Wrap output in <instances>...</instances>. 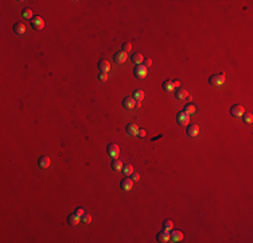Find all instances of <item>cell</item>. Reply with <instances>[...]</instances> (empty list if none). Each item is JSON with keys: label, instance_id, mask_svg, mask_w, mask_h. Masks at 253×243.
<instances>
[{"label": "cell", "instance_id": "cell-35", "mask_svg": "<svg viewBox=\"0 0 253 243\" xmlns=\"http://www.w3.org/2000/svg\"><path fill=\"white\" fill-rule=\"evenodd\" d=\"M174 83V88H178L179 87V81H172Z\"/></svg>", "mask_w": 253, "mask_h": 243}, {"label": "cell", "instance_id": "cell-17", "mask_svg": "<svg viewBox=\"0 0 253 243\" xmlns=\"http://www.w3.org/2000/svg\"><path fill=\"white\" fill-rule=\"evenodd\" d=\"M80 220H81V218L78 216L76 212L74 214H72V215H69V218H68V223L70 224V226H77L78 223H80Z\"/></svg>", "mask_w": 253, "mask_h": 243}, {"label": "cell", "instance_id": "cell-2", "mask_svg": "<svg viewBox=\"0 0 253 243\" xmlns=\"http://www.w3.org/2000/svg\"><path fill=\"white\" fill-rule=\"evenodd\" d=\"M108 154L112 157L113 159H116L117 157H118V154H120V149H118V146H117L116 143L108 145Z\"/></svg>", "mask_w": 253, "mask_h": 243}, {"label": "cell", "instance_id": "cell-14", "mask_svg": "<svg viewBox=\"0 0 253 243\" xmlns=\"http://www.w3.org/2000/svg\"><path fill=\"white\" fill-rule=\"evenodd\" d=\"M38 165H39V167H42V169H46V167H49V165H50V158H49L47 155L40 157V158L38 159Z\"/></svg>", "mask_w": 253, "mask_h": 243}, {"label": "cell", "instance_id": "cell-22", "mask_svg": "<svg viewBox=\"0 0 253 243\" xmlns=\"http://www.w3.org/2000/svg\"><path fill=\"white\" fill-rule=\"evenodd\" d=\"M163 89L164 91H167V92H171V91H174V83L172 81H170V80H166L164 83H163Z\"/></svg>", "mask_w": 253, "mask_h": 243}, {"label": "cell", "instance_id": "cell-32", "mask_svg": "<svg viewBox=\"0 0 253 243\" xmlns=\"http://www.w3.org/2000/svg\"><path fill=\"white\" fill-rule=\"evenodd\" d=\"M137 135H139L140 138H144L147 135V132H146V130H143V128H139V132H137Z\"/></svg>", "mask_w": 253, "mask_h": 243}, {"label": "cell", "instance_id": "cell-19", "mask_svg": "<svg viewBox=\"0 0 253 243\" xmlns=\"http://www.w3.org/2000/svg\"><path fill=\"white\" fill-rule=\"evenodd\" d=\"M143 61H144V57L140 53H135L132 55V62L135 63V65H141V62Z\"/></svg>", "mask_w": 253, "mask_h": 243}, {"label": "cell", "instance_id": "cell-34", "mask_svg": "<svg viewBox=\"0 0 253 243\" xmlns=\"http://www.w3.org/2000/svg\"><path fill=\"white\" fill-rule=\"evenodd\" d=\"M144 66H146V68H150V66H151V63H152V61H151V59L150 58H148V59H144Z\"/></svg>", "mask_w": 253, "mask_h": 243}, {"label": "cell", "instance_id": "cell-28", "mask_svg": "<svg viewBox=\"0 0 253 243\" xmlns=\"http://www.w3.org/2000/svg\"><path fill=\"white\" fill-rule=\"evenodd\" d=\"M163 228H164L166 231L172 230V222H171V220H164V223H163Z\"/></svg>", "mask_w": 253, "mask_h": 243}, {"label": "cell", "instance_id": "cell-1", "mask_svg": "<svg viewBox=\"0 0 253 243\" xmlns=\"http://www.w3.org/2000/svg\"><path fill=\"white\" fill-rule=\"evenodd\" d=\"M209 83H210V85H214V87H221V85L225 83V73L211 76L209 78Z\"/></svg>", "mask_w": 253, "mask_h": 243}, {"label": "cell", "instance_id": "cell-8", "mask_svg": "<svg viewBox=\"0 0 253 243\" xmlns=\"http://www.w3.org/2000/svg\"><path fill=\"white\" fill-rule=\"evenodd\" d=\"M98 69L101 70V73H108L110 70V63L106 59H100L98 61Z\"/></svg>", "mask_w": 253, "mask_h": 243}, {"label": "cell", "instance_id": "cell-7", "mask_svg": "<svg viewBox=\"0 0 253 243\" xmlns=\"http://www.w3.org/2000/svg\"><path fill=\"white\" fill-rule=\"evenodd\" d=\"M126 57H128V54L124 53V51H117V53H114L113 59L116 63H124L126 61Z\"/></svg>", "mask_w": 253, "mask_h": 243}, {"label": "cell", "instance_id": "cell-24", "mask_svg": "<svg viewBox=\"0 0 253 243\" xmlns=\"http://www.w3.org/2000/svg\"><path fill=\"white\" fill-rule=\"evenodd\" d=\"M122 173H124L125 176H131L133 173V167L132 165H122Z\"/></svg>", "mask_w": 253, "mask_h": 243}, {"label": "cell", "instance_id": "cell-9", "mask_svg": "<svg viewBox=\"0 0 253 243\" xmlns=\"http://www.w3.org/2000/svg\"><path fill=\"white\" fill-rule=\"evenodd\" d=\"M135 106H136V100L133 97H125L122 100V107L126 108V110H132V108H135Z\"/></svg>", "mask_w": 253, "mask_h": 243}, {"label": "cell", "instance_id": "cell-29", "mask_svg": "<svg viewBox=\"0 0 253 243\" xmlns=\"http://www.w3.org/2000/svg\"><path fill=\"white\" fill-rule=\"evenodd\" d=\"M131 49H132L131 43H124V45H122V51H124V53H126V54L131 51Z\"/></svg>", "mask_w": 253, "mask_h": 243}, {"label": "cell", "instance_id": "cell-6", "mask_svg": "<svg viewBox=\"0 0 253 243\" xmlns=\"http://www.w3.org/2000/svg\"><path fill=\"white\" fill-rule=\"evenodd\" d=\"M31 26L34 27L35 30H42L44 27V20L42 19L40 16H34L31 19Z\"/></svg>", "mask_w": 253, "mask_h": 243}, {"label": "cell", "instance_id": "cell-11", "mask_svg": "<svg viewBox=\"0 0 253 243\" xmlns=\"http://www.w3.org/2000/svg\"><path fill=\"white\" fill-rule=\"evenodd\" d=\"M121 189L122 190H131L132 189V186H133V181H132V178H128V177H125L124 180L121 181Z\"/></svg>", "mask_w": 253, "mask_h": 243}, {"label": "cell", "instance_id": "cell-33", "mask_svg": "<svg viewBox=\"0 0 253 243\" xmlns=\"http://www.w3.org/2000/svg\"><path fill=\"white\" fill-rule=\"evenodd\" d=\"M132 176V181H139V178H140V176H139V173H132L131 174Z\"/></svg>", "mask_w": 253, "mask_h": 243}, {"label": "cell", "instance_id": "cell-12", "mask_svg": "<svg viewBox=\"0 0 253 243\" xmlns=\"http://www.w3.org/2000/svg\"><path fill=\"white\" fill-rule=\"evenodd\" d=\"M156 239H158L159 242H162V243L168 242L170 241V232H168V231H166V230H163V231H160V232L156 235Z\"/></svg>", "mask_w": 253, "mask_h": 243}, {"label": "cell", "instance_id": "cell-26", "mask_svg": "<svg viewBox=\"0 0 253 243\" xmlns=\"http://www.w3.org/2000/svg\"><path fill=\"white\" fill-rule=\"evenodd\" d=\"M22 15H23V18H26V19H32V11L30 8H24L22 11Z\"/></svg>", "mask_w": 253, "mask_h": 243}, {"label": "cell", "instance_id": "cell-13", "mask_svg": "<svg viewBox=\"0 0 253 243\" xmlns=\"http://www.w3.org/2000/svg\"><path fill=\"white\" fill-rule=\"evenodd\" d=\"M170 239H171V242H179L183 239V234L178 230H174V231H171V234H170Z\"/></svg>", "mask_w": 253, "mask_h": 243}, {"label": "cell", "instance_id": "cell-18", "mask_svg": "<svg viewBox=\"0 0 253 243\" xmlns=\"http://www.w3.org/2000/svg\"><path fill=\"white\" fill-rule=\"evenodd\" d=\"M175 97H176V99H179V100H185V99H187V97H189V93H187L186 89H176Z\"/></svg>", "mask_w": 253, "mask_h": 243}, {"label": "cell", "instance_id": "cell-5", "mask_svg": "<svg viewBox=\"0 0 253 243\" xmlns=\"http://www.w3.org/2000/svg\"><path fill=\"white\" fill-rule=\"evenodd\" d=\"M244 112H245L244 107H243V106H240V104H237V106H233L232 108H230V114H232L234 118H240V116H243Z\"/></svg>", "mask_w": 253, "mask_h": 243}, {"label": "cell", "instance_id": "cell-25", "mask_svg": "<svg viewBox=\"0 0 253 243\" xmlns=\"http://www.w3.org/2000/svg\"><path fill=\"white\" fill-rule=\"evenodd\" d=\"M243 118H244V122L248 123V124H251L252 120H253V115L251 114V112H244Z\"/></svg>", "mask_w": 253, "mask_h": 243}, {"label": "cell", "instance_id": "cell-10", "mask_svg": "<svg viewBox=\"0 0 253 243\" xmlns=\"http://www.w3.org/2000/svg\"><path fill=\"white\" fill-rule=\"evenodd\" d=\"M137 132H139V127H137V124H135V123H129L128 126H126V134L131 137H135L137 135Z\"/></svg>", "mask_w": 253, "mask_h": 243}, {"label": "cell", "instance_id": "cell-3", "mask_svg": "<svg viewBox=\"0 0 253 243\" xmlns=\"http://www.w3.org/2000/svg\"><path fill=\"white\" fill-rule=\"evenodd\" d=\"M133 74H135L137 78H144L147 76V68L144 65H136L135 70H133Z\"/></svg>", "mask_w": 253, "mask_h": 243}, {"label": "cell", "instance_id": "cell-16", "mask_svg": "<svg viewBox=\"0 0 253 243\" xmlns=\"http://www.w3.org/2000/svg\"><path fill=\"white\" fill-rule=\"evenodd\" d=\"M199 132V127L197 124H191L187 127V135L189 137H197Z\"/></svg>", "mask_w": 253, "mask_h": 243}, {"label": "cell", "instance_id": "cell-23", "mask_svg": "<svg viewBox=\"0 0 253 243\" xmlns=\"http://www.w3.org/2000/svg\"><path fill=\"white\" fill-rule=\"evenodd\" d=\"M112 169L113 170H116V171H118V170H121L122 169V162L120 159H113V162H112Z\"/></svg>", "mask_w": 253, "mask_h": 243}, {"label": "cell", "instance_id": "cell-4", "mask_svg": "<svg viewBox=\"0 0 253 243\" xmlns=\"http://www.w3.org/2000/svg\"><path fill=\"white\" fill-rule=\"evenodd\" d=\"M176 120H178V123H179L180 126H187L189 122H190V115H187L186 112L182 111V112H179V114H178Z\"/></svg>", "mask_w": 253, "mask_h": 243}, {"label": "cell", "instance_id": "cell-30", "mask_svg": "<svg viewBox=\"0 0 253 243\" xmlns=\"http://www.w3.org/2000/svg\"><path fill=\"white\" fill-rule=\"evenodd\" d=\"M98 80L100 81H106L108 80V73H100L98 74Z\"/></svg>", "mask_w": 253, "mask_h": 243}, {"label": "cell", "instance_id": "cell-15", "mask_svg": "<svg viewBox=\"0 0 253 243\" xmlns=\"http://www.w3.org/2000/svg\"><path fill=\"white\" fill-rule=\"evenodd\" d=\"M14 33L18 35H23L26 33V26L23 23H20V22L16 24H14Z\"/></svg>", "mask_w": 253, "mask_h": 243}, {"label": "cell", "instance_id": "cell-21", "mask_svg": "<svg viewBox=\"0 0 253 243\" xmlns=\"http://www.w3.org/2000/svg\"><path fill=\"white\" fill-rule=\"evenodd\" d=\"M183 112H186L187 115H194V114H195V107L193 106L191 103H190V104H186L185 108H183Z\"/></svg>", "mask_w": 253, "mask_h": 243}, {"label": "cell", "instance_id": "cell-20", "mask_svg": "<svg viewBox=\"0 0 253 243\" xmlns=\"http://www.w3.org/2000/svg\"><path fill=\"white\" fill-rule=\"evenodd\" d=\"M132 97H133L135 100H137V102H141V100L144 99V92L141 91V89H136V91L133 92Z\"/></svg>", "mask_w": 253, "mask_h": 243}, {"label": "cell", "instance_id": "cell-27", "mask_svg": "<svg viewBox=\"0 0 253 243\" xmlns=\"http://www.w3.org/2000/svg\"><path fill=\"white\" fill-rule=\"evenodd\" d=\"M81 220H82V222H84L85 224H89V223L92 222V216L89 215V214H86V212H85V214H84L82 216H81Z\"/></svg>", "mask_w": 253, "mask_h": 243}, {"label": "cell", "instance_id": "cell-31", "mask_svg": "<svg viewBox=\"0 0 253 243\" xmlns=\"http://www.w3.org/2000/svg\"><path fill=\"white\" fill-rule=\"evenodd\" d=\"M76 214L81 218V216H82V215L85 214V209H84V208H77V209H76Z\"/></svg>", "mask_w": 253, "mask_h": 243}]
</instances>
